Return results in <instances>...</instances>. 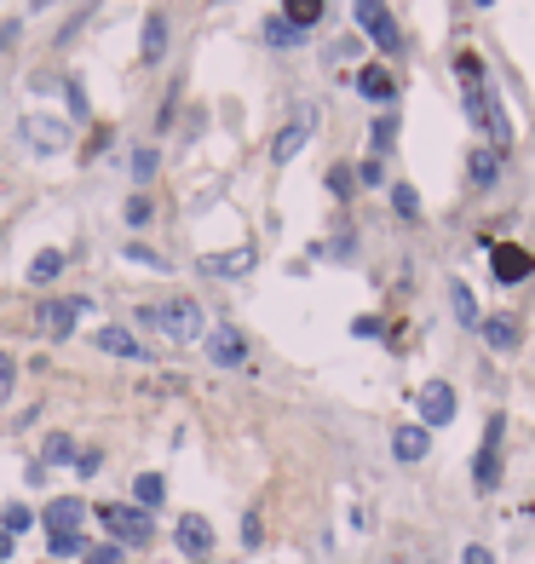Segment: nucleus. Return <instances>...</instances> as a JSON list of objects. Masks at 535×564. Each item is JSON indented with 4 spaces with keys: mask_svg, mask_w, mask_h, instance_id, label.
Instances as JSON below:
<instances>
[{
    "mask_svg": "<svg viewBox=\"0 0 535 564\" xmlns=\"http://www.w3.org/2000/svg\"><path fill=\"white\" fill-rule=\"evenodd\" d=\"M162 495H167V478H162V472H144V478H133V501H139L144 513H150V507H162Z\"/></svg>",
    "mask_w": 535,
    "mask_h": 564,
    "instance_id": "obj_20",
    "label": "nucleus"
},
{
    "mask_svg": "<svg viewBox=\"0 0 535 564\" xmlns=\"http://www.w3.org/2000/svg\"><path fill=\"white\" fill-rule=\"evenodd\" d=\"M357 93H363V98H374V104H392V98H397L392 70H380V64H374V70H363V75H357Z\"/></svg>",
    "mask_w": 535,
    "mask_h": 564,
    "instance_id": "obj_16",
    "label": "nucleus"
},
{
    "mask_svg": "<svg viewBox=\"0 0 535 564\" xmlns=\"http://www.w3.org/2000/svg\"><path fill=\"white\" fill-rule=\"evenodd\" d=\"M98 524L121 541V547H144L150 541V513L144 507H121V501H104L98 507Z\"/></svg>",
    "mask_w": 535,
    "mask_h": 564,
    "instance_id": "obj_3",
    "label": "nucleus"
},
{
    "mask_svg": "<svg viewBox=\"0 0 535 564\" xmlns=\"http://www.w3.org/2000/svg\"><path fill=\"white\" fill-rule=\"evenodd\" d=\"M75 455H81V449H75V438L52 432V438H47V461H41V467H64V461H75Z\"/></svg>",
    "mask_w": 535,
    "mask_h": 564,
    "instance_id": "obj_25",
    "label": "nucleus"
},
{
    "mask_svg": "<svg viewBox=\"0 0 535 564\" xmlns=\"http://www.w3.org/2000/svg\"><path fill=\"white\" fill-rule=\"evenodd\" d=\"M127 259H133V265H150V271H167V259L156 254V248H144V242H133V248H127Z\"/></svg>",
    "mask_w": 535,
    "mask_h": 564,
    "instance_id": "obj_30",
    "label": "nucleus"
},
{
    "mask_svg": "<svg viewBox=\"0 0 535 564\" xmlns=\"http://www.w3.org/2000/svg\"><path fill=\"white\" fill-rule=\"evenodd\" d=\"M311 133H317V110H311V104H300V110H294V121H288L277 139H271V162H294L305 144H311Z\"/></svg>",
    "mask_w": 535,
    "mask_h": 564,
    "instance_id": "obj_5",
    "label": "nucleus"
},
{
    "mask_svg": "<svg viewBox=\"0 0 535 564\" xmlns=\"http://www.w3.org/2000/svg\"><path fill=\"white\" fill-rule=\"evenodd\" d=\"M392 208H397V219H403V225H420V196H415V185H403V179H397V185H392Z\"/></svg>",
    "mask_w": 535,
    "mask_h": 564,
    "instance_id": "obj_21",
    "label": "nucleus"
},
{
    "mask_svg": "<svg viewBox=\"0 0 535 564\" xmlns=\"http://www.w3.org/2000/svg\"><path fill=\"white\" fill-rule=\"evenodd\" d=\"M351 12H357L363 35H369V41H374L380 52H397V47H403V35H397L392 6H386V0H351Z\"/></svg>",
    "mask_w": 535,
    "mask_h": 564,
    "instance_id": "obj_4",
    "label": "nucleus"
},
{
    "mask_svg": "<svg viewBox=\"0 0 535 564\" xmlns=\"http://www.w3.org/2000/svg\"><path fill=\"white\" fill-rule=\"evenodd\" d=\"M478 334H484V346H495V352H518V323L512 317H484Z\"/></svg>",
    "mask_w": 535,
    "mask_h": 564,
    "instance_id": "obj_15",
    "label": "nucleus"
},
{
    "mask_svg": "<svg viewBox=\"0 0 535 564\" xmlns=\"http://www.w3.org/2000/svg\"><path fill=\"white\" fill-rule=\"evenodd\" d=\"M64 98H70V121H87V93H81V87H64Z\"/></svg>",
    "mask_w": 535,
    "mask_h": 564,
    "instance_id": "obj_33",
    "label": "nucleus"
},
{
    "mask_svg": "<svg viewBox=\"0 0 535 564\" xmlns=\"http://www.w3.org/2000/svg\"><path fill=\"white\" fill-rule=\"evenodd\" d=\"M93 346H98V352H110V357H133V363L150 357V346H139V334L121 329V323H104V329L93 334Z\"/></svg>",
    "mask_w": 535,
    "mask_h": 564,
    "instance_id": "obj_12",
    "label": "nucleus"
},
{
    "mask_svg": "<svg viewBox=\"0 0 535 564\" xmlns=\"http://www.w3.org/2000/svg\"><path fill=\"white\" fill-rule=\"evenodd\" d=\"M282 18L311 35V24H323V0H282Z\"/></svg>",
    "mask_w": 535,
    "mask_h": 564,
    "instance_id": "obj_18",
    "label": "nucleus"
},
{
    "mask_svg": "<svg viewBox=\"0 0 535 564\" xmlns=\"http://www.w3.org/2000/svg\"><path fill=\"white\" fill-rule=\"evenodd\" d=\"M455 421V386L449 380H426L420 386V426H449Z\"/></svg>",
    "mask_w": 535,
    "mask_h": 564,
    "instance_id": "obj_8",
    "label": "nucleus"
},
{
    "mask_svg": "<svg viewBox=\"0 0 535 564\" xmlns=\"http://www.w3.org/2000/svg\"><path fill=\"white\" fill-rule=\"evenodd\" d=\"M466 173H472V185H484V190H489L495 179H501V150H495V144H489V150H478Z\"/></svg>",
    "mask_w": 535,
    "mask_h": 564,
    "instance_id": "obj_19",
    "label": "nucleus"
},
{
    "mask_svg": "<svg viewBox=\"0 0 535 564\" xmlns=\"http://www.w3.org/2000/svg\"><path fill=\"white\" fill-rule=\"evenodd\" d=\"M98 461H104L98 449H81V455H75V472H81V478H93V472H98Z\"/></svg>",
    "mask_w": 535,
    "mask_h": 564,
    "instance_id": "obj_35",
    "label": "nucleus"
},
{
    "mask_svg": "<svg viewBox=\"0 0 535 564\" xmlns=\"http://www.w3.org/2000/svg\"><path fill=\"white\" fill-rule=\"evenodd\" d=\"M208 363H219V369H242V363H248V340H242V329H231V323L208 329Z\"/></svg>",
    "mask_w": 535,
    "mask_h": 564,
    "instance_id": "obj_9",
    "label": "nucleus"
},
{
    "mask_svg": "<svg viewBox=\"0 0 535 564\" xmlns=\"http://www.w3.org/2000/svg\"><path fill=\"white\" fill-rule=\"evenodd\" d=\"M426 449H432V438H426V426L409 421V426H397L392 432V455L403 461V467H420L426 461Z\"/></svg>",
    "mask_w": 535,
    "mask_h": 564,
    "instance_id": "obj_14",
    "label": "nucleus"
},
{
    "mask_svg": "<svg viewBox=\"0 0 535 564\" xmlns=\"http://www.w3.org/2000/svg\"><path fill=\"white\" fill-rule=\"evenodd\" d=\"M156 162H162V156H156V150H139V156H133V179H150V173H156Z\"/></svg>",
    "mask_w": 535,
    "mask_h": 564,
    "instance_id": "obj_32",
    "label": "nucleus"
},
{
    "mask_svg": "<svg viewBox=\"0 0 535 564\" xmlns=\"http://www.w3.org/2000/svg\"><path fill=\"white\" fill-rule=\"evenodd\" d=\"M58 271H64V254H58V248H47V254L29 259V282H52Z\"/></svg>",
    "mask_w": 535,
    "mask_h": 564,
    "instance_id": "obj_24",
    "label": "nucleus"
},
{
    "mask_svg": "<svg viewBox=\"0 0 535 564\" xmlns=\"http://www.w3.org/2000/svg\"><path fill=\"white\" fill-rule=\"evenodd\" d=\"M173 541H179V553H185V559H208V553H213V524L202 513H185V518H179V530H173Z\"/></svg>",
    "mask_w": 535,
    "mask_h": 564,
    "instance_id": "obj_10",
    "label": "nucleus"
},
{
    "mask_svg": "<svg viewBox=\"0 0 535 564\" xmlns=\"http://www.w3.org/2000/svg\"><path fill=\"white\" fill-rule=\"evenodd\" d=\"M357 179H363V185H386V167H380V162H363V173H357Z\"/></svg>",
    "mask_w": 535,
    "mask_h": 564,
    "instance_id": "obj_38",
    "label": "nucleus"
},
{
    "mask_svg": "<svg viewBox=\"0 0 535 564\" xmlns=\"http://www.w3.org/2000/svg\"><path fill=\"white\" fill-rule=\"evenodd\" d=\"M397 144V116H380L374 121V150H392Z\"/></svg>",
    "mask_w": 535,
    "mask_h": 564,
    "instance_id": "obj_29",
    "label": "nucleus"
},
{
    "mask_svg": "<svg viewBox=\"0 0 535 564\" xmlns=\"http://www.w3.org/2000/svg\"><path fill=\"white\" fill-rule=\"evenodd\" d=\"M81 559H87V564H121V547H87Z\"/></svg>",
    "mask_w": 535,
    "mask_h": 564,
    "instance_id": "obj_34",
    "label": "nucleus"
},
{
    "mask_svg": "<svg viewBox=\"0 0 535 564\" xmlns=\"http://www.w3.org/2000/svg\"><path fill=\"white\" fill-rule=\"evenodd\" d=\"M24 144H29V150H41V156L70 150V121H58V116H24Z\"/></svg>",
    "mask_w": 535,
    "mask_h": 564,
    "instance_id": "obj_6",
    "label": "nucleus"
},
{
    "mask_svg": "<svg viewBox=\"0 0 535 564\" xmlns=\"http://www.w3.org/2000/svg\"><path fill=\"white\" fill-rule=\"evenodd\" d=\"M121 213H127V225L139 231V225H150V213H156V208H150V196H133V202H127Z\"/></svg>",
    "mask_w": 535,
    "mask_h": 564,
    "instance_id": "obj_28",
    "label": "nucleus"
},
{
    "mask_svg": "<svg viewBox=\"0 0 535 564\" xmlns=\"http://www.w3.org/2000/svg\"><path fill=\"white\" fill-rule=\"evenodd\" d=\"M202 265H208L213 277H236V271H248V265H254V254H248V248H236V254H219V259H202Z\"/></svg>",
    "mask_w": 535,
    "mask_h": 564,
    "instance_id": "obj_23",
    "label": "nucleus"
},
{
    "mask_svg": "<svg viewBox=\"0 0 535 564\" xmlns=\"http://www.w3.org/2000/svg\"><path fill=\"white\" fill-rule=\"evenodd\" d=\"M47 547L58 553V559H75V553H87V541H81V536H52Z\"/></svg>",
    "mask_w": 535,
    "mask_h": 564,
    "instance_id": "obj_31",
    "label": "nucleus"
},
{
    "mask_svg": "<svg viewBox=\"0 0 535 564\" xmlns=\"http://www.w3.org/2000/svg\"><path fill=\"white\" fill-rule=\"evenodd\" d=\"M449 300H455V317H461L466 329H478V323H484L478 306H472V288H466V282H449Z\"/></svg>",
    "mask_w": 535,
    "mask_h": 564,
    "instance_id": "obj_22",
    "label": "nucleus"
},
{
    "mask_svg": "<svg viewBox=\"0 0 535 564\" xmlns=\"http://www.w3.org/2000/svg\"><path fill=\"white\" fill-rule=\"evenodd\" d=\"M47 530L52 536H75V530H81V518H87V501H81V495H58V501H47Z\"/></svg>",
    "mask_w": 535,
    "mask_h": 564,
    "instance_id": "obj_13",
    "label": "nucleus"
},
{
    "mask_svg": "<svg viewBox=\"0 0 535 564\" xmlns=\"http://www.w3.org/2000/svg\"><path fill=\"white\" fill-rule=\"evenodd\" d=\"M501 438H507V415H489L484 426V444H478V455H472V490L478 495H495L501 490Z\"/></svg>",
    "mask_w": 535,
    "mask_h": 564,
    "instance_id": "obj_2",
    "label": "nucleus"
},
{
    "mask_svg": "<svg viewBox=\"0 0 535 564\" xmlns=\"http://www.w3.org/2000/svg\"><path fill=\"white\" fill-rule=\"evenodd\" d=\"M328 190H340V196H351V173H346V167H334V173H328Z\"/></svg>",
    "mask_w": 535,
    "mask_h": 564,
    "instance_id": "obj_39",
    "label": "nucleus"
},
{
    "mask_svg": "<svg viewBox=\"0 0 535 564\" xmlns=\"http://www.w3.org/2000/svg\"><path fill=\"white\" fill-rule=\"evenodd\" d=\"M0 524H6V536H18V530H29V524H35V513H29L24 501H12V507L0 513Z\"/></svg>",
    "mask_w": 535,
    "mask_h": 564,
    "instance_id": "obj_27",
    "label": "nucleus"
},
{
    "mask_svg": "<svg viewBox=\"0 0 535 564\" xmlns=\"http://www.w3.org/2000/svg\"><path fill=\"white\" fill-rule=\"evenodd\" d=\"M12 41H18V24H6V29H0V47H12Z\"/></svg>",
    "mask_w": 535,
    "mask_h": 564,
    "instance_id": "obj_40",
    "label": "nucleus"
},
{
    "mask_svg": "<svg viewBox=\"0 0 535 564\" xmlns=\"http://www.w3.org/2000/svg\"><path fill=\"white\" fill-rule=\"evenodd\" d=\"M162 52H167V18H162V12H150V18H144V47H139V58H144V64H162Z\"/></svg>",
    "mask_w": 535,
    "mask_h": 564,
    "instance_id": "obj_17",
    "label": "nucleus"
},
{
    "mask_svg": "<svg viewBox=\"0 0 535 564\" xmlns=\"http://www.w3.org/2000/svg\"><path fill=\"white\" fill-rule=\"evenodd\" d=\"M265 41H271V47H294V41H305V29H294L288 18H271V24H265Z\"/></svg>",
    "mask_w": 535,
    "mask_h": 564,
    "instance_id": "obj_26",
    "label": "nucleus"
},
{
    "mask_svg": "<svg viewBox=\"0 0 535 564\" xmlns=\"http://www.w3.org/2000/svg\"><path fill=\"white\" fill-rule=\"evenodd\" d=\"M12 375H18V369H12V357L0 352V403L12 398Z\"/></svg>",
    "mask_w": 535,
    "mask_h": 564,
    "instance_id": "obj_36",
    "label": "nucleus"
},
{
    "mask_svg": "<svg viewBox=\"0 0 535 564\" xmlns=\"http://www.w3.org/2000/svg\"><path fill=\"white\" fill-rule=\"evenodd\" d=\"M139 323H144V329H162L167 340H179V346H190V340H202V334H208V317H202L196 300H162V306H144Z\"/></svg>",
    "mask_w": 535,
    "mask_h": 564,
    "instance_id": "obj_1",
    "label": "nucleus"
},
{
    "mask_svg": "<svg viewBox=\"0 0 535 564\" xmlns=\"http://www.w3.org/2000/svg\"><path fill=\"white\" fill-rule=\"evenodd\" d=\"M461 564H495V553H489V547H478V541H472V547H466V553H461Z\"/></svg>",
    "mask_w": 535,
    "mask_h": 564,
    "instance_id": "obj_37",
    "label": "nucleus"
},
{
    "mask_svg": "<svg viewBox=\"0 0 535 564\" xmlns=\"http://www.w3.org/2000/svg\"><path fill=\"white\" fill-rule=\"evenodd\" d=\"M12 559V536H6V530H0V564Z\"/></svg>",
    "mask_w": 535,
    "mask_h": 564,
    "instance_id": "obj_41",
    "label": "nucleus"
},
{
    "mask_svg": "<svg viewBox=\"0 0 535 564\" xmlns=\"http://www.w3.org/2000/svg\"><path fill=\"white\" fill-rule=\"evenodd\" d=\"M489 271H495V282H530V271H535V254L530 248H518V242H501L495 254H489Z\"/></svg>",
    "mask_w": 535,
    "mask_h": 564,
    "instance_id": "obj_7",
    "label": "nucleus"
},
{
    "mask_svg": "<svg viewBox=\"0 0 535 564\" xmlns=\"http://www.w3.org/2000/svg\"><path fill=\"white\" fill-rule=\"evenodd\" d=\"M87 306H93V300H81V294H70V300H47V306H41V329H47L52 340H64Z\"/></svg>",
    "mask_w": 535,
    "mask_h": 564,
    "instance_id": "obj_11",
    "label": "nucleus"
},
{
    "mask_svg": "<svg viewBox=\"0 0 535 564\" xmlns=\"http://www.w3.org/2000/svg\"><path fill=\"white\" fill-rule=\"evenodd\" d=\"M472 6H495V0H472Z\"/></svg>",
    "mask_w": 535,
    "mask_h": 564,
    "instance_id": "obj_42",
    "label": "nucleus"
}]
</instances>
